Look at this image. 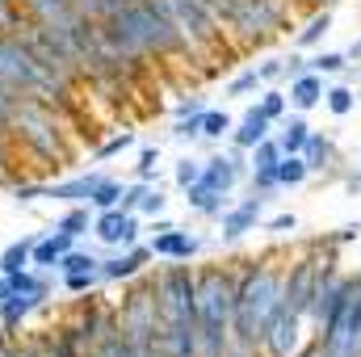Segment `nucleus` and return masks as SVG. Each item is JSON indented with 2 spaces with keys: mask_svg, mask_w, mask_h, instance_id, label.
<instances>
[{
  "mask_svg": "<svg viewBox=\"0 0 361 357\" xmlns=\"http://www.w3.org/2000/svg\"><path fill=\"white\" fill-rule=\"evenodd\" d=\"M281 273L273 269H248L240 282H235V311H231V337L244 341V345H257L261 332L269 328L273 311L281 307Z\"/></svg>",
  "mask_w": 361,
  "mask_h": 357,
  "instance_id": "1",
  "label": "nucleus"
},
{
  "mask_svg": "<svg viewBox=\"0 0 361 357\" xmlns=\"http://www.w3.org/2000/svg\"><path fill=\"white\" fill-rule=\"evenodd\" d=\"M156 290V307H160V324H197V273L189 265H164L152 277Z\"/></svg>",
  "mask_w": 361,
  "mask_h": 357,
  "instance_id": "2",
  "label": "nucleus"
},
{
  "mask_svg": "<svg viewBox=\"0 0 361 357\" xmlns=\"http://www.w3.org/2000/svg\"><path fill=\"white\" fill-rule=\"evenodd\" d=\"M118 328H122V337L135 345V353L160 341V307H156L152 282L135 286V290L122 298V307H118Z\"/></svg>",
  "mask_w": 361,
  "mask_h": 357,
  "instance_id": "3",
  "label": "nucleus"
},
{
  "mask_svg": "<svg viewBox=\"0 0 361 357\" xmlns=\"http://www.w3.org/2000/svg\"><path fill=\"white\" fill-rule=\"evenodd\" d=\"M223 21H227L235 34L265 42V38H273V30L286 21V4H281V0H227Z\"/></svg>",
  "mask_w": 361,
  "mask_h": 357,
  "instance_id": "4",
  "label": "nucleus"
},
{
  "mask_svg": "<svg viewBox=\"0 0 361 357\" xmlns=\"http://www.w3.org/2000/svg\"><path fill=\"white\" fill-rule=\"evenodd\" d=\"M92 236H97L105 248L122 253V248H135V244H139L143 223H139V214H130V210H122V206H114V210H92Z\"/></svg>",
  "mask_w": 361,
  "mask_h": 357,
  "instance_id": "5",
  "label": "nucleus"
},
{
  "mask_svg": "<svg viewBox=\"0 0 361 357\" xmlns=\"http://www.w3.org/2000/svg\"><path fill=\"white\" fill-rule=\"evenodd\" d=\"M357 286L345 277V273H332V269H324L319 277H315V294H311V320L319 324V332L341 315V307L349 303V294H353Z\"/></svg>",
  "mask_w": 361,
  "mask_h": 357,
  "instance_id": "6",
  "label": "nucleus"
},
{
  "mask_svg": "<svg viewBox=\"0 0 361 357\" xmlns=\"http://www.w3.org/2000/svg\"><path fill=\"white\" fill-rule=\"evenodd\" d=\"M105 177H109V173L89 169V173H76V177H68V181H42V198L63 202V206H76V202H85V206H89L92 189H97Z\"/></svg>",
  "mask_w": 361,
  "mask_h": 357,
  "instance_id": "7",
  "label": "nucleus"
},
{
  "mask_svg": "<svg viewBox=\"0 0 361 357\" xmlns=\"http://www.w3.org/2000/svg\"><path fill=\"white\" fill-rule=\"evenodd\" d=\"M147 261H152V248H147V244H135V248H122V253H114V257H101V265H97L101 286H105V282H135Z\"/></svg>",
  "mask_w": 361,
  "mask_h": 357,
  "instance_id": "8",
  "label": "nucleus"
},
{
  "mask_svg": "<svg viewBox=\"0 0 361 357\" xmlns=\"http://www.w3.org/2000/svg\"><path fill=\"white\" fill-rule=\"evenodd\" d=\"M147 248H152V257H160V261H193V257L202 253V240H197L193 231H185V227H173V231L152 236Z\"/></svg>",
  "mask_w": 361,
  "mask_h": 357,
  "instance_id": "9",
  "label": "nucleus"
},
{
  "mask_svg": "<svg viewBox=\"0 0 361 357\" xmlns=\"http://www.w3.org/2000/svg\"><path fill=\"white\" fill-rule=\"evenodd\" d=\"M80 240L76 236H68V231H42L38 240H34V248H30V265L42 269V273H59V257L68 253V248H76Z\"/></svg>",
  "mask_w": 361,
  "mask_h": 357,
  "instance_id": "10",
  "label": "nucleus"
},
{
  "mask_svg": "<svg viewBox=\"0 0 361 357\" xmlns=\"http://www.w3.org/2000/svg\"><path fill=\"white\" fill-rule=\"evenodd\" d=\"M261 202L265 198H244L240 206H227L223 214H219V231H223V240H240V236H248V231H257V223H261Z\"/></svg>",
  "mask_w": 361,
  "mask_h": 357,
  "instance_id": "11",
  "label": "nucleus"
},
{
  "mask_svg": "<svg viewBox=\"0 0 361 357\" xmlns=\"http://www.w3.org/2000/svg\"><path fill=\"white\" fill-rule=\"evenodd\" d=\"M38 307H42L38 298H30V294H13V290L4 286V294H0V328H4L8 337H21V324H25Z\"/></svg>",
  "mask_w": 361,
  "mask_h": 357,
  "instance_id": "12",
  "label": "nucleus"
},
{
  "mask_svg": "<svg viewBox=\"0 0 361 357\" xmlns=\"http://www.w3.org/2000/svg\"><path fill=\"white\" fill-rule=\"evenodd\" d=\"M269 135H273V122L261 114V105H248V109H244V118L231 126V135H227V139H231L235 147H244V152H248V147H257V143H261V139H269Z\"/></svg>",
  "mask_w": 361,
  "mask_h": 357,
  "instance_id": "13",
  "label": "nucleus"
},
{
  "mask_svg": "<svg viewBox=\"0 0 361 357\" xmlns=\"http://www.w3.org/2000/svg\"><path fill=\"white\" fill-rule=\"evenodd\" d=\"M324 92H328V89H324V76L307 68L302 76H294V80H290V92H286V97H290V105H294L298 114H307V109H315V105L324 101Z\"/></svg>",
  "mask_w": 361,
  "mask_h": 357,
  "instance_id": "14",
  "label": "nucleus"
},
{
  "mask_svg": "<svg viewBox=\"0 0 361 357\" xmlns=\"http://www.w3.org/2000/svg\"><path fill=\"white\" fill-rule=\"evenodd\" d=\"M244 177V169H235L227 156H210V160H202V185L206 189H219V193H231L235 189V181Z\"/></svg>",
  "mask_w": 361,
  "mask_h": 357,
  "instance_id": "15",
  "label": "nucleus"
},
{
  "mask_svg": "<svg viewBox=\"0 0 361 357\" xmlns=\"http://www.w3.org/2000/svg\"><path fill=\"white\" fill-rule=\"evenodd\" d=\"M185 193V202H189V210H197V214H206V219H219L223 210H227V193H219V189H206L202 181H193V185H185L180 189Z\"/></svg>",
  "mask_w": 361,
  "mask_h": 357,
  "instance_id": "16",
  "label": "nucleus"
},
{
  "mask_svg": "<svg viewBox=\"0 0 361 357\" xmlns=\"http://www.w3.org/2000/svg\"><path fill=\"white\" fill-rule=\"evenodd\" d=\"M298 156L307 160V169H311V173H324V169H332V160H336V147H332V139H324V135H315V131H311Z\"/></svg>",
  "mask_w": 361,
  "mask_h": 357,
  "instance_id": "17",
  "label": "nucleus"
},
{
  "mask_svg": "<svg viewBox=\"0 0 361 357\" xmlns=\"http://www.w3.org/2000/svg\"><path fill=\"white\" fill-rule=\"evenodd\" d=\"M307 135H311V126H307V118H302V114L286 118V122H281V135H277L281 156H298V152H302V143H307Z\"/></svg>",
  "mask_w": 361,
  "mask_h": 357,
  "instance_id": "18",
  "label": "nucleus"
},
{
  "mask_svg": "<svg viewBox=\"0 0 361 357\" xmlns=\"http://www.w3.org/2000/svg\"><path fill=\"white\" fill-rule=\"evenodd\" d=\"M34 240L38 236H25V240H13L4 253H0V273L4 277H13V273H21V269H30V248H34Z\"/></svg>",
  "mask_w": 361,
  "mask_h": 357,
  "instance_id": "19",
  "label": "nucleus"
},
{
  "mask_svg": "<svg viewBox=\"0 0 361 357\" xmlns=\"http://www.w3.org/2000/svg\"><path fill=\"white\" fill-rule=\"evenodd\" d=\"M59 231H68V236H89L92 231V206H85V202H76V206H68L63 214H59V223H55Z\"/></svg>",
  "mask_w": 361,
  "mask_h": 357,
  "instance_id": "20",
  "label": "nucleus"
},
{
  "mask_svg": "<svg viewBox=\"0 0 361 357\" xmlns=\"http://www.w3.org/2000/svg\"><path fill=\"white\" fill-rule=\"evenodd\" d=\"M328 30H332V13L324 8V13H315V17L298 30L294 47H298V51H311V47H319V42H324V34H328Z\"/></svg>",
  "mask_w": 361,
  "mask_h": 357,
  "instance_id": "21",
  "label": "nucleus"
},
{
  "mask_svg": "<svg viewBox=\"0 0 361 357\" xmlns=\"http://www.w3.org/2000/svg\"><path fill=\"white\" fill-rule=\"evenodd\" d=\"M307 177H311V169H307L302 156H281L277 160V189H298Z\"/></svg>",
  "mask_w": 361,
  "mask_h": 357,
  "instance_id": "22",
  "label": "nucleus"
},
{
  "mask_svg": "<svg viewBox=\"0 0 361 357\" xmlns=\"http://www.w3.org/2000/svg\"><path fill=\"white\" fill-rule=\"evenodd\" d=\"M231 114L227 109H202V139H210V143H219V139H227L231 135Z\"/></svg>",
  "mask_w": 361,
  "mask_h": 357,
  "instance_id": "23",
  "label": "nucleus"
},
{
  "mask_svg": "<svg viewBox=\"0 0 361 357\" xmlns=\"http://www.w3.org/2000/svg\"><path fill=\"white\" fill-rule=\"evenodd\" d=\"M101 265V257L92 253V248H68L63 257H59V273H89V269H97Z\"/></svg>",
  "mask_w": 361,
  "mask_h": 357,
  "instance_id": "24",
  "label": "nucleus"
},
{
  "mask_svg": "<svg viewBox=\"0 0 361 357\" xmlns=\"http://www.w3.org/2000/svg\"><path fill=\"white\" fill-rule=\"evenodd\" d=\"M277 160H281V147H277V139H261L257 147H248V173L252 169H277Z\"/></svg>",
  "mask_w": 361,
  "mask_h": 357,
  "instance_id": "25",
  "label": "nucleus"
},
{
  "mask_svg": "<svg viewBox=\"0 0 361 357\" xmlns=\"http://www.w3.org/2000/svg\"><path fill=\"white\" fill-rule=\"evenodd\" d=\"M118 202H122V181L118 177H105L97 189H92V198H89L92 210H114Z\"/></svg>",
  "mask_w": 361,
  "mask_h": 357,
  "instance_id": "26",
  "label": "nucleus"
},
{
  "mask_svg": "<svg viewBox=\"0 0 361 357\" xmlns=\"http://www.w3.org/2000/svg\"><path fill=\"white\" fill-rule=\"evenodd\" d=\"M130 147H139V135H135V131H122V135H114L109 143H101V147L92 152V160L105 164V160H114V156H122V152H130Z\"/></svg>",
  "mask_w": 361,
  "mask_h": 357,
  "instance_id": "27",
  "label": "nucleus"
},
{
  "mask_svg": "<svg viewBox=\"0 0 361 357\" xmlns=\"http://www.w3.org/2000/svg\"><path fill=\"white\" fill-rule=\"evenodd\" d=\"M324 105H328L336 118H345V114H353V105H357V92L349 89V85H336V89L324 92Z\"/></svg>",
  "mask_w": 361,
  "mask_h": 357,
  "instance_id": "28",
  "label": "nucleus"
},
{
  "mask_svg": "<svg viewBox=\"0 0 361 357\" xmlns=\"http://www.w3.org/2000/svg\"><path fill=\"white\" fill-rule=\"evenodd\" d=\"M307 68H311V72H319V76H336V72H345V68H349V55H341V51H319Z\"/></svg>",
  "mask_w": 361,
  "mask_h": 357,
  "instance_id": "29",
  "label": "nucleus"
},
{
  "mask_svg": "<svg viewBox=\"0 0 361 357\" xmlns=\"http://www.w3.org/2000/svg\"><path fill=\"white\" fill-rule=\"evenodd\" d=\"M169 210V198H164V189L160 185H147V193L139 198V210L135 214H143V219H160Z\"/></svg>",
  "mask_w": 361,
  "mask_h": 357,
  "instance_id": "30",
  "label": "nucleus"
},
{
  "mask_svg": "<svg viewBox=\"0 0 361 357\" xmlns=\"http://www.w3.org/2000/svg\"><path fill=\"white\" fill-rule=\"evenodd\" d=\"M286 109H290V97H286L281 89H265L261 92V114H265L269 122H281Z\"/></svg>",
  "mask_w": 361,
  "mask_h": 357,
  "instance_id": "31",
  "label": "nucleus"
},
{
  "mask_svg": "<svg viewBox=\"0 0 361 357\" xmlns=\"http://www.w3.org/2000/svg\"><path fill=\"white\" fill-rule=\"evenodd\" d=\"M59 277H63V290L68 294H92L101 286V273L97 269H89V273H59Z\"/></svg>",
  "mask_w": 361,
  "mask_h": 357,
  "instance_id": "32",
  "label": "nucleus"
},
{
  "mask_svg": "<svg viewBox=\"0 0 361 357\" xmlns=\"http://www.w3.org/2000/svg\"><path fill=\"white\" fill-rule=\"evenodd\" d=\"M156 173H160V147H139V164H135V177L139 181H152L156 185Z\"/></svg>",
  "mask_w": 361,
  "mask_h": 357,
  "instance_id": "33",
  "label": "nucleus"
},
{
  "mask_svg": "<svg viewBox=\"0 0 361 357\" xmlns=\"http://www.w3.org/2000/svg\"><path fill=\"white\" fill-rule=\"evenodd\" d=\"M169 135H173V139H180V143H185V139H202V114H189V118H177Z\"/></svg>",
  "mask_w": 361,
  "mask_h": 357,
  "instance_id": "34",
  "label": "nucleus"
},
{
  "mask_svg": "<svg viewBox=\"0 0 361 357\" xmlns=\"http://www.w3.org/2000/svg\"><path fill=\"white\" fill-rule=\"evenodd\" d=\"M197 177H202V160H193V156H185V160H177V169H173V181H177V189H185V185H193Z\"/></svg>",
  "mask_w": 361,
  "mask_h": 357,
  "instance_id": "35",
  "label": "nucleus"
},
{
  "mask_svg": "<svg viewBox=\"0 0 361 357\" xmlns=\"http://www.w3.org/2000/svg\"><path fill=\"white\" fill-rule=\"evenodd\" d=\"M257 89H261V76H257V68L240 72V76L227 85V92H231V97H248V92H257Z\"/></svg>",
  "mask_w": 361,
  "mask_h": 357,
  "instance_id": "36",
  "label": "nucleus"
},
{
  "mask_svg": "<svg viewBox=\"0 0 361 357\" xmlns=\"http://www.w3.org/2000/svg\"><path fill=\"white\" fill-rule=\"evenodd\" d=\"M42 198V181H17L13 185V202L17 206H30V202H38Z\"/></svg>",
  "mask_w": 361,
  "mask_h": 357,
  "instance_id": "37",
  "label": "nucleus"
},
{
  "mask_svg": "<svg viewBox=\"0 0 361 357\" xmlns=\"http://www.w3.org/2000/svg\"><path fill=\"white\" fill-rule=\"evenodd\" d=\"M21 21H25L21 4L17 0H0V30H21Z\"/></svg>",
  "mask_w": 361,
  "mask_h": 357,
  "instance_id": "38",
  "label": "nucleus"
},
{
  "mask_svg": "<svg viewBox=\"0 0 361 357\" xmlns=\"http://www.w3.org/2000/svg\"><path fill=\"white\" fill-rule=\"evenodd\" d=\"M257 76H261V85H273V80H281V76H286V59H265V63L257 68Z\"/></svg>",
  "mask_w": 361,
  "mask_h": 357,
  "instance_id": "39",
  "label": "nucleus"
},
{
  "mask_svg": "<svg viewBox=\"0 0 361 357\" xmlns=\"http://www.w3.org/2000/svg\"><path fill=\"white\" fill-rule=\"evenodd\" d=\"M265 227H269L273 236H290V231L298 227V219H294V214H277V219H269Z\"/></svg>",
  "mask_w": 361,
  "mask_h": 357,
  "instance_id": "40",
  "label": "nucleus"
},
{
  "mask_svg": "<svg viewBox=\"0 0 361 357\" xmlns=\"http://www.w3.org/2000/svg\"><path fill=\"white\" fill-rule=\"evenodd\" d=\"M202 109H206V105H202L197 97H185V101H177V105H173V114H177V118H189V114H202Z\"/></svg>",
  "mask_w": 361,
  "mask_h": 357,
  "instance_id": "41",
  "label": "nucleus"
},
{
  "mask_svg": "<svg viewBox=\"0 0 361 357\" xmlns=\"http://www.w3.org/2000/svg\"><path fill=\"white\" fill-rule=\"evenodd\" d=\"M223 357H257V345H244V341H227Z\"/></svg>",
  "mask_w": 361,
  "mask_h": 357,
  "instance_id": "42",
  "label": "nucleus"
},
{
  "mask_svg": "<svg viewBox=\"0 0 361 357\" xmlns=\"http://www.w3.org/2000/svg\"><path fill=\"white\" fill-rule=\"evenodd\" d=\"M173 227H177V223H173V219H164V214L147 223V231H152V236H160V231H173Z\"/></svg>",
  "mask_w": 361,
  "mask_h": 357,
  "instance_id": "43",
  "label": "nucleus"
},
{
  "mask_svg": "<svg viewBox=\"0 0 361 357\" xmlns=\"http://www.w3.org/2000/svg\"><path fill=\"white\" fill-rule=\"evenodd\" d=\"M349 55H353V59H361V42H353V51H349Z\"/></svg>",
  "mask_w": 361,
  "mask_h": 357,
  "instance_id": "44",
  "label": "nucleus"
},
{
  "mask_svg": "<svg viewBox=\"0 0 361 357\" xmlns=\"http://www.w3.org/2000/svg\"><path fill=\"white\" fill-rule=\"evenodd\" d=\"M0 294H4V273H0Z\"/></svg>",
  "mask_w": 361,
  "mask_h": 357,
  "instance_id": "45",
  "label": "nucleus"
}]
</instances>
